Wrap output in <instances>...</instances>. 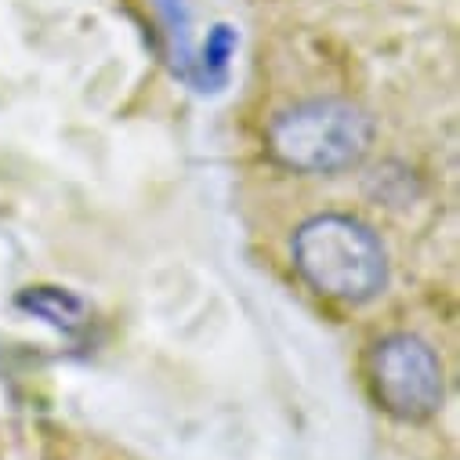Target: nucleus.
Returning a JSON list of instances; mask_svg holds the SVG:
<instances>
[{"label":"nucleus","instance_id":"1","mask_svg":"<svg viewBox=\"0 0 460 460\" xmlns=\"http://www.w3.org/2000/svg\"><path fill=\"white\" fill-rule=\"evenodd\" d=\"M301 279L341 305H367L388 287V254L370 225L352 214H319L294 236Z\"/></svg>","mask_w":460,"mask_h":460},{"label":"nucleus","instance_id":"2","mask_svg":"<svg viewBox=\"0 0 460 460\" xmlns=\"http://www.w3.org/2000/svg\"><path fill=\"white\" fill-rule=\"evenodd\" d=\"M374 146V120L363 109L337 102V98H312L301 102L272 120L269 128V153L301 174H337L356 167Z\"/></svg>","mask_w":460,"mask_h":460},{"label":"nucleus","instance_id":"3","mask_svg":"<svg viewBox=\"0 0 460 460\" xmlns=\"http://www.w3.org/2000/svg\"><path fill=\"white\" fill-rule=\"evenodd\" d=\"M367 377L377 406L399 420L435 417L446 395L442 363L435 349L413 333L381 337L367 359Z\"/></svg>","mask_w":460,"mask_h":460},{"label":"nucleus","instance_id":"4","mask_svg":"<svg viewBox=\"0 0 460 460\" xmlns=\"http://www.w3.org/2000/svg\"><path fill=\"white\" fill-rule=\"evenodd\" d=\"M236 30L233 26H214L199 48V58H192V69L189 76L199 84V91H221L225 80H228V66H233V55H236Z\"/></svg>","mask_w":460,"mask_h":460},{"label":"nucleus","instance_id":"5","mask_svg":"<svg viewBox=\"0 0 460 460\" xmlns=\"http://www.w3.org/2000/svg\"><path fill=\"white\" fill-rule=\"evenodd\" d=\"M19 305L26 312H33L37 319L58 326V330H76V326L87 323L84 319L87 315L84 312V301L73 297L69 290H58V287H30V290L19 294Z\"/></svg>","mask_w":460,"mask_h":460}]
</instances>
